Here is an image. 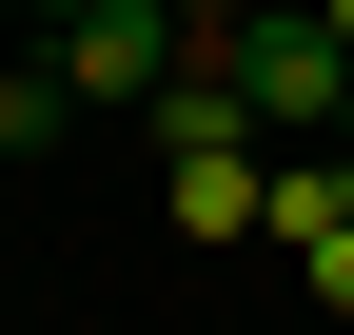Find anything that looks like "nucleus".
<instances>
[{
    "mask_svg": "<svg viewBox=\"0 0 354 335\" xmlns=\"http://www.w3.org/2000/svg\"><path fill=\"white\" fill-rule=\"evenodd\" d=\"M197 60L256 99V138H354V39H335V0H256V20H216Z\"/></svg>",
    "mask_w": 354,
    "mask_h": 335,
    "instance_id": "nucleus-1",
    "label": "nucleus"
},
{
    "mask_svg": "<svg viewBox=\"0 0 354 335\" xmlns=\"http://www.w3.org/2000/svg\"><path fill=\"white\" fill-rule=\"evenodd\" d=\"M177 60H197V20H177V0H99V20H59L79 118H158V99H177Z\"/></svg>",
    "mask_w": 354,
    "mask_h": 335,
    "instance_id": "nucleus-2",
    "label": "nucleus"
},
{
    "mask_svg": "<svg viewBox=\"0 0 354 335\" xmlns=\"http://www.w3.org/2000/svg\"><path fill=\"white\" fill-rule=\"evenodd\" d=\"M158 158H177V178H276V158H256V99H236L216 60H177V99H158Z\"/></svg>",
    "mask_w": 354,
    "mask_h": 335,
    "instance_id": "nucleus-3",
    "label": "nucleus"
},
{
    "mask_svg": "<svg viewBox=\"0 0 354 335\" xmlns=\"http://www.w3.org/2000/svg\"><path fill=\"white\" fill-rule=\"evenodd\" d=\"M79 138V79L59 60H0V158H59Z\"/></svg>",
    "mask_w": 354,
    "mask_h": 335,
    "instance_id": "nucleus-4",
    "label": "nucleus"
},
{
    "mask_svg": "<svg viewBox=\"0 0 354 335\" xmlns=\"http://www.w3.org/2000/svg\"><path fill=\"white\" fill-rule=\"evenodd\" d=\"M295 257H315V296H335V316H354V217H335V237H295Z\"/></svg>",
    "mask_w": 354,
    "mask_h": 335,
    "instance_id": "nucleus-5",
    "label": "nucleus"
},
{
    "mask_svg": "<svg viewBox=\"0 0 354 335\" xmlns=\"http://www.w3.org/2000/svg\"><path fill=\"white\" fill-rule=\"evenodd\" d=\"M0 20H39V0H0Z\"/></svg>",
    "mask_w": 354,
    "mask_h": 335,
    "instance_id": "nucleus-6",
    "label": "nucleus"
}]
</instances>
